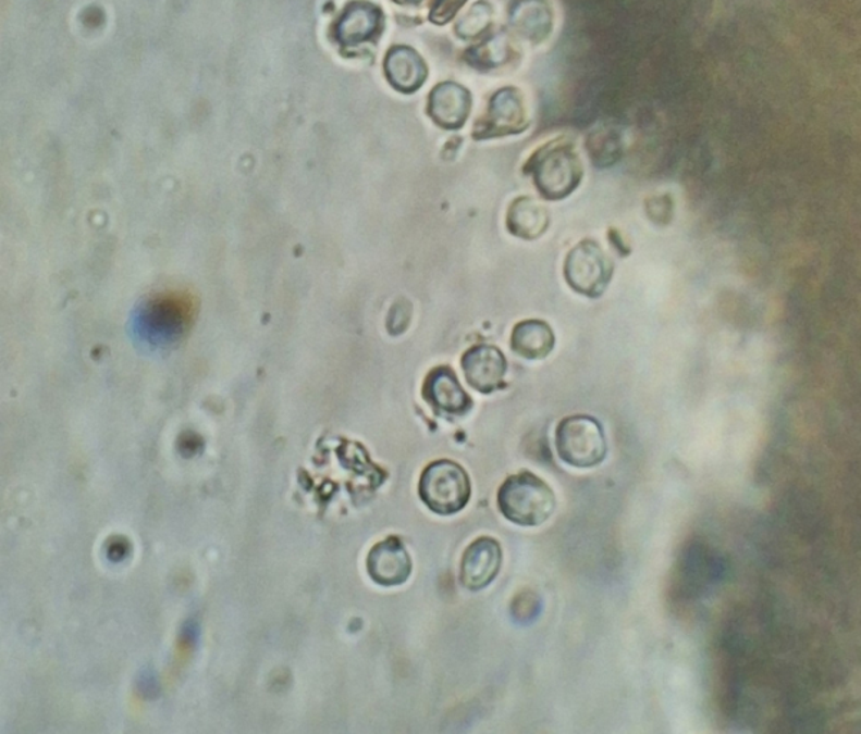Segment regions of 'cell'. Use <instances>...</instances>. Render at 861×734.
<instances>
[{"label":"cell","mask_w":861,"mask_h":734,"mask_svg":"<svg viewBox=\"0 0 861 734\" xmlns=\"http://www.w3.org/2000/svg\"><path fill=\"white\" fill-rule=\"evenodd\" d=\"M497 501L506 520L527 528L543 525L557 507L552 486L529 471L507 478L499 489Z\"/></svg>","instance_id":"1"},{"label":"cell","mask_w":861,"mask_h":734,"mask_svg":"<svg viewBox=\"0 0 861 734\" xmlns=\"http://www.w3.org/2000/svg\"><path fill=\"white\" fill-rule=\"evenodd\" d=\"M534 184L545 200L558 201L575 192L583 178V165L570 142H550L531 161Z\"/></svg>","instance_id":"2"},{"label":"cell","mask_w":861,"mask_h":734,"mask_svg":"<svg viewBox=\"0 0 861 734\" xmlns=\"http://www.w3.org/2000/svg\"><path fill=\"white\" fill-rule=\"evenodd\" d=\"M418 490L428 510L444 517L464 510L471 497L466 470L448 459L432 462L423 470Z\"/></svg>","instance_id":"3"},{"label":"cell","mask_w":861,"mask_h":734,"mask_svg":"<svg viewBox=\"0 0 861 734\" xmlns=\"http://www.w3.org/2000/svg\"><path fill=\"white\" fill-rule=\"evenodd\" d=\"M558 458L577 470L599 466L607 457V439L602 423L589 415L563 419L556 430Z\"/></svg>","instance_id":"4"},{"label":"cell","mask_w":861,"mask_h":734,"mask_svg":"<svg viewBox=\"0 0 861 734\" xmlns=\"http://www.w3.org/2000/svg\"><path fill=\"white\" fill-rule=\"evenodd\" d=\"M615 264L598 241L586 240L576 245L565 261V277L576 293L598 299L611 285Z\"/></svg>","instance_id":"5"},{"label":"cell","mask_w":861,"mask_h":734,"mask_svg":"<svg viewBox=\"0 0 861 734\" xmlns=\"http://www.w3.org/2000/svg\"><path fill=\"white\" fill-rule=\"evenodd\" d=\"M367 569L373 583L382 587H396L408 581L413 571V561L403 542L390 537L371 549Z\"/></svg>","instance_id":"6"},{"label":"cell","mask_w":861,"mask_h":734,"mask_svg":"<svg viewBox=\"0 0 861 734\" xmlns=\"http://www.w3.org/2000/svg\"><path fill=\"white\" fill-rule=\"evenodd\" d=\"M503 552L494 538L481 537L470 544L462 561V583L471 592L485 588L502 569Z\"/></svg>","instance_id":"7"},{"label":"cell","mask_w":861,"mask_h":734,"mask_svg":"<svg viewBox=\"0 0 861 734\" xmlns=\"http://www.w3.org/2000/svg\"><path fill=\"white\" fill-rule=\"evenodd\" d=\"M506 368V359L502 351L491 346H479L468 350L463 358V369L468 384L482 394H489L502 385Z\"/></svg>","instance_id":"8"},{"label":"cell","mask_w":861,"mask_h":734,"mask_svg":"<svg viewBox=\"0 0 861 734\" xmlns=\"http://www.w3.org/2000/svg\"><path fill=\"white\" fill-rule=\"evenodd\" d=\"M471 99L457 84L439 85L431 94L430 114L436 124L445 128H459L466 123L470 112Z\"/></svg>","instance_id":"9"},{"label":"cell","mask_w":861,"mask_h":734,"mask_svg":"<svg viewBox=\"0 0 861 734\" xmlns=\"http://www.w3.org/2000/svg\"><path fill=\"white\" fill-rule=\"evenodd\" d=\"M386 78L401 92H414L427 78V66L411 48L391 49L385 61Z\"/></svg>","instance_id":"10"},{"label":"cell","mask_w":861,"mask_h":734,"mask_svg":"<svg viewBox=\"0 0 861 734\" xmlns=\"http://www.w3.org/2000/svg\"><path fill=\"white\" fill-rule=\"evenodd\" d=\"M423 395L428 403L443 412L462 415L471 408V399L448 369H439L431 373Z\"/></svg>","instance_id":"11"},{"label":"cell","mask_w":861,"mask_h":734,"mask_svg":"<svg viewBox=\"0 0 861 734\" xmlns=\"http://www.w3.org/2000/svg\"><path fill=\"white\" fill-rule=\"evenodd\" d=\"M549 210L542 202L531 197L518 198L508 213V228L514 236L533 240L542 237L549 228Z\"/></svg>","instance_id":"12"},{"label":"cell","mask_w":861,"mask_h":734,"mask_svg":"<svg viewBox=\"0 0 861 734\" xmlns=\"http://www.w3.org/2000/svg\"><path fill=\"white\" fill-rule=\"evenodd\" d=\"M556 337L542 320H527L517 324L512 336V348L526 359H543L552 353Z\"/></svg>","instance_id":"13"},{"label":"cell","mask_w":861,"mask_h":734,"mask_svg":"<svg viewBox=\"0 0 861 734\" xmlns=\"http://www.w3.org/2000/svg\"><path fill=\"white\" fill-rule=\"evenodd\" d=\"M381 22V12L369 3H354L341 17L337 25V39L350 47L371 38Z\"/></svg>","instance_id":"14"},{"label":"cell","mask_w":861,"mask_h":734,"mask_svg":"<svg viewBox=\"0 0 861 734\" xmlns=\"http://www.w3.org/2000/svg\"><path fill=\"white\" fill-rule=\"evenodd\" d=\"M487 134L518 133L525 128V108L520 96L512 89H504L491 99Z\"/></svg>","instance_id":"15"},{"label":"cell","mask_w":861,"mask_h":734,"mask_svg":"<svg viewBox=\"0 0 861 734\" xmlns=\"http://www.w3.org/2000/svg\"><path fill=\"white\" fill-rule=\"evenodd\" d=\"M193 316V303L188 297H164L161 301H156L148 313L150 326L157 323L156 333L160 336H169L171 333L182 331Z\"/></svg>","instance_id":"16"},{"label":"cell","mask_w":861,"mask_h":734,"mask_svg":"<svg viewBox=\"0 0 861 734\" xmlns=\"http://www.w3.org/2000/svg\"><path fill=\"white\" fill-rule=\"evenodd\" d=\"M511 17L514 28L531 39L543 36L550 26L549 9L542 0H518Z\"/></svg>","instance_id":"17"},{"label":"cell","mask_w":861,"mask_h":734,"mask_svg":"<svg viewBox=\"0 0 861 734\" xmlns=\"http://www.w3.org/2000/svg\"><path fill=\"white\" fill-rule=\"evenodd\" d=\"M491 9L487 3L476 4L470 13L459 22L457 33L466 38L479 35L490 25Z\"/></svg>","instance_id":"18"},{"label":"cell","mask_w":861,"mask_h":734,"mask_svg":"<svg viewBox=\"0 0 861 734\" xmlns=\"http://www.w3.org/2000/svg\"><path fill=\"white\" fill-rule=\"evenodd\" d=\"M648 219L656 225H668L674 219V198L669 194H657L644 202Z\"/></svg>","instance_id":"19"},{"label":"cell","mask_w":861,"mask_h":734,"mask_svg":"<svg viewBox=\"0 0 861 734\" xmlns=\"http://www.w3.org/2000/svg\"><path fill=\"white\" fill-rule=\"evenodd\" d=\"M507 42L504 36H494L476 49V60L479 64L484 66H494L502 64L507 58Z\"/></svg>","instance_id":"20"},{"label":"cell","mask_w":861,"mask_h":734,"mask_svg":"<svg viewBox=\"0 0 861 734\" xmlns=\"http://www.w3.org/2000/svg\"><path fill=\"white\" fill-rule=\"evenodd\" d=\"M466 2L467 0H436L431 11V21L436 25L447 24Z\"/></svg>","instance_id":"21"},{"label":"cell","mask_w":861,"mask_h":734,"mask_svg":"<svg viewBox=\"0 0 861 734\" xmlns=\"http://www.w3.org/2000/svg\"><path fill=\"white\" fill-rule=\"evenodd\" d=\"M608 242H611L613 249L617 251V254L622 257H628L630 254V245L626 241V237L624 234L619 232L617 228H611L607 233Z\"/></svg>","instance_id":"22"},{"label":"cell","mask_w":861,"mask_h":734,"mask_svg":"<svg viewBox=\"0 0 861 734\" xmlns=\"http://www.w3.org/2000/svg\"><path fill=\"white\" fill-rule=\"evenodd\" d=\"M408 308L407 306H401V304L394 306V309L396 310V314H398V318H396L395 323L390 324V331L391 333H394V335L395 333L403 332L405 326H407V323L409 322Z\"/></svg>","instance_id":"23"},{"label":"cell","mask_w":861,"mask_h":734,"mask_svg":"<svg viewBox=\"0 0 861 734\" xmlns=\"http://www.w3.org/2000/svg\"><path fill=\"white\" fill-rule=\"evenodd\" d=\"M128 551V544L121 539V542L111 543L110 548H108V558H111L112 561H121L124 560Z\"/></svg>","instance_id":"24"},{"label":"cell","mask_w":861,"mask_h":734,"mask_svg":"<svg viewBox=\"0 0 861 734\" xmlns=\"http://www.w3.org/2000/svg\"><path fill=\"white\" fill-rule=\"evenodd\" d=\"M409 2H418V0H409Z\"/></svg>","instance_id":"25"}]
</instances>
